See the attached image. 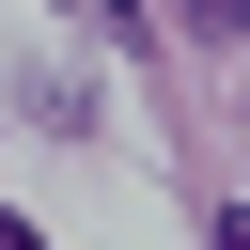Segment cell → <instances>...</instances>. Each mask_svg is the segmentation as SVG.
Returning a JSON list of instances; mask_svg holds the SVG:
<instances>
[{
	"instance_id": "cell-4",
	"label": "cell",
	"mask_w": 250,
	"mask_h": 250,
	"mask_svg": "<svg viewBox=\"0 0 250 250\" xmlns=\"http://www.w3.org/2000/svg\"><path fill=\"white\" fill-rule=\"evenodd\" d=\"M0 250H47V234H31V219H0Z\"/></svg>"
},
{
	"instance_id": "cell-2",
	"label": "cell",
	"mask_w": 250,
	"mask_h": 250,
	"mask_svg": "<svg viewBox=\"0 0 250 250\" xmlns=\"http://www.w3.org/2000/svg\"><path fill=\"white\" fill-rule=\"evenodd\" d=\"M62 16H94V31H125V47H141V0H62Z\"/></svg>"
},
{
	"instance_id": "cell-3",
	"label": "cell",
	"mask_w": 250,
	"mask_h": 250,
	"mask_svg": "<svg viewBox=\"0 0 250 250\" xmlns=\"http://www.w3.org/2000/svg\"><path fill=\"white\" fill-rule=\"evenodd\" d=\"M219 250H250V203H234V219H219Z\"/></svg>"
},
{
	"instance_id": "cell-1",
	"label": "cell",
	"mask_w": 250,
	"mask_h": 250,
	"mask_svg": "<svg viewBox=\"0 0 250 250\" xmlns=\"http://www.w3.org/2000/svg\"><path fill=\"white\" fill-rule=\"evenodd\" d=\"M188 31H203V47H234V31H250V0H188Z\"/></svg>"
}]
</instances>
